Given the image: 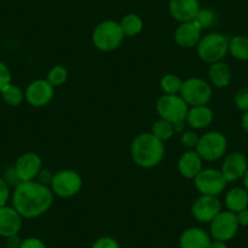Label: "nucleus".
I'll return each mask as SVG.
<instances>
[{
	"label": "nucleus",
	"mask_w": 248,
	"mask_h": 248,
	"mask_svg": "<svg viewBox=\"0 0 248 248\" xmlns=\"http://www.w3.org/2000/svg\"><path fill=\"white\" fill-rule=\"evenodd\" d=\"M55 88L46 79H37L30 83L25 92V100L32 107H44L51 102Z\"/></svg>",
	"instance_id": "nucleus-11"
},
{
	"label": "nucleus",
	"mask_w": 248,
	"mask_h": 248,
	"mask_svg": "<svg viewBox=\"0 0 248 248\" xmlns=\"http://www.w3.org/2000/svg\"><path fill=\"white\" fill-rule=\"evenodd\" d=\"M226 149H228V140L225 135L221 134L220 132H208L200 137L199 142H197L196 150L197 154L200 155L203 161L213 162L218 161L225 155Z\"/></svg>",
	"instance_id": "nucleus-8"
},
{
	"label": "nucleus",
	"mask_w": 248,
	"mask_h": 248,
	"mask_svg": "<svg viewBox=\"0 0 248 248\" xmlns=\"http://www.w3.org/2000/svg\"><path fill=\"white\" fill-rule=\"evenodd\" d=\"M18 248H46V245L38 237H28L22 240Z\"/></svg>",
	"instance_id": "nucleus-34"
},
{
	"label": "nucleus",
	"mask_w": 248,
	"mask_h": 248,
	"mask_svg": "<svg viewBox=\"0 0 248 248\" xmlns=\"http://www.w3.org/2000/svg\"><path fill=\"white\" fill-rule=\"evenodd\" d=\"M164 154V142L151 132L138 134L130 145V156L133 162L140 168L150 169L158 166L163 159Z\"/></svg>",
	"instance_id": "nucleus-2"
},
{
	"label": "nucleus",
	"mask_w": 248,
	"mask_h": 248,
	"mask_svg": "<svg viewBox=\"0 0 248 248\" xmlns=\"http://www.w3.org/2000/svg\"><path fill=\"white\" fill-rule=\"evenodd\" d=\"M242 179H243V186H245V189L248 191V169L247 171H246L245 175H243Z\"/></svg>",
	"instance_id": "nucleus-42"
},
{
	"label": "nucleus",
	"mask_w": 248,
	"mask_h": 248,
	"mask_svg": "<svg viewBox=\"0 0 248 248\" xmlns=\"http://www.w3.org/2000/svg\"><path fill=\"white\" fill-rule=\"evenodd\" d=\"M22 217L14 207H0V236L10 237L18 235L22 228Z\"/></svg>",
	"instance_id": "nucleus-15"
},
{
	"label": "nucleus",
	"mask_w": 248,
	"mask_h": 248,
	"mask_svg": "<svg viewBox=\"0 0 248 248\" xmlns=\"http://www.w3.org/2000/svg\"><path fill=\"white\" fill-rule=\"evenodd\" d=\"M180 140L181 144H183L186 149L195 150V147H196L197 142H199L200 140V135L197 134L195 130H186V132H184L183 134H181Z\"/></svg>",
	"instance_id": "nucleus-31"
},
{
	"label": "nucleus",
	"mask_w": 248,
	"mask_h": 248,
	"mask_svg": "<svg viewBox=\"0 0 248 248\" xmlns=\"http://www.w3.org/2000/svg\"><path fill=\"white\" fill-rule=\"evenodd\" d=\"M43 162L42 158L35 152H26L22 154L15 162V173L20 181H32L37 180L40 170H42Z\"/></svg>",
	"instance_id": "nucleus-12"
},
{
	"label": "nucleus",
	"mask_w": 248,
	"mask_h": 248,
	"mask_svg": "<svg viewBox=\"0 0 248 248\" xmlns=\"http://www.w3.org/2000/svg\"><path fill=\"white\" fill-rule=\"evenodd\" d=\"M197 55L207 63L223 61L229 52V39L221 33H209L200 39L196 46Z\"/></svg>",
	"instance_id": "nucleus-4"
},
{
	"label": "nucleus",
	"mask_w": 248,
	"mask_h": 248,
	"mask_svg": "<svg viewBox=\"0 0 248 248\" xmlns=\"http://www.w3.org/2000/svg\"><path fill=\"white\" fill-rule=\"evenodd\" d=\"M229 52L240 61H248V37L235 35L229 40Z\"/></svg>",
	"instance_id": "nucleus-23"
},
{
	"label": "nucleus",
	"mask_w": 248,
	"mask_h": 248,
	"mask_svg": "<svg viewBox=\"0 0 248 248\" xmlns=\"http://www.w3.org/2000/svg\"><path fill=\"white\" fill-rule=\"evenodd\" d=\"M1 97L6 105L11 107H17L25 100V92L17 85L10 84L1 92Z\"/></svg>",
	"instance_id": "nucleus-26"
},
{
	"label": "nucleus",
	"mask_w": 248,
	"mask_h": 248,
	"mask_svg": "<svg viewBox=\"0 0 248 248\" xmlns=\"http://www.w3.org/2000/svg\"><path fill=\"white\" fill-rule=\"evenodd\" d=\"M202 30L194 22H183L178 26L174 33V39L175 43L183 49H191L197 46L200 39H201Z\"/></svg>",
	"instance_id": "nucleus-16"
},
{
	"label": "nucleus",
	"mask_w": 248,
	"mask_h": 248,
	"mask_svg": "<svg viewBox=\"0 0 248 248\" xmlns=\"http://www.w3.org/2000/svg\"><path fill=\"white\" fill-rule=\"evenodd\" d=\"M221 212V202L217 196L201 195L192 203L191 213L200 223H211Z\"/></svg>",
	"instance_id": "nucleus-13"
},
{
	"label": "nucleus",
	"mask_w": 248,
	"mask_h": 248,
	"mask_svg": "<svg viewBox=\"0 0 248 248\" xmlns=\"http://www.w3.org/2000/svg\"><path fill=\"white\" fill-rule=\"evenodd\" d=\"M52 178H54V174L51 173L50 170H45V169H42L39 173V175H38L37 178V181H39L40 184H44V185L47 186V184H51V180Z\"/></svg>",
	"instance_id": "nucleus-37"
},
{
	"label": "nucleus",
	"mask_w": 248,
	"mask_h": 248,
	"mask_svg": "<svg viewBox=\"0 0 248 248\" xmlns=\"http://www.w3.org/2000/svg\"><path fill=\"white\" fill-rule=\"evenodd\" d=\"M211 242V235L201 228L186 229L179 238L180 248H208Z\"/></svg>",
	"instance_id": "nucleus-19"
},
{
	"label": "nucleus",
	"mask_w": 248,
	"mask_h": 248,
	"mask_svg": "<svg viewBox=\"0 0 248 248\" xmlns=\"http://www.w3.org/2000/svg\"><path fill=\"white\" fill-rule=\"evenodd\" d=\"M90 248H119V245L111 236H104L95 241Z\"/></svg>",
	"instance_id": "nucleus-33"
},
{
	"label": "nucleus",
	"mask_w": 248,
	"mask_h": 248,
	"mask_svg": "<svg viewBox=\"0 0 248 248\" xmlns=\"http://www.w3.org/2000/svg\"><path fill=\"white\" fill-rule=\"evenodd\" d=\"M156 109L159 118L166 119L173 124H178L186 121L189 105L184 101L180 95L164 94L157 100Z\"/></svg>",
	"instance_id": "nucleus-7"
},
{
	"label": "nucleus",
	"mask_w": 248,
	"mask_h": 248,
	"mask_svg": "<svg viewBox=\"0 0 248 248\" xmlns=\"http://www.w3.org/2000/svg\"><path fill=\"white\" fill-rule=\"evenodd\" d=\"M180 96L189 106H203V105H208V102L212 100L213 89H212L211 83L207 80L192 77L183 82Z\"/></svg>",
	"instance_id": "nucleus-6"
},
{
	"label": "nucleus",
	"mask_w": 248,
	"mask_h": 248,
	"mask_svg": "<svg viewBox=\"0 0 248 248\" xmlns=\"http://www.w3.org/2000/svg\"><path fill=\"white\" fill-rule=\"evenodd\" d=\"M124 33L121 25L116 21L106 20L95 27L92 40L97 50L104 52H111L118 49L124 40Z\"/></svg>",
	"instance_id": "nucleus-3"
},
{
	"label": "nucleus",
	"mask_w": 248,
	"mask_h": 248,
	"mask_svg": "<svg viewBox=\"0 0 248 248\" xmlns=\"http://www.w3.org/2000/svg\"><path fill=\"white\" fill-rule=\"evenodd\" d=\"M5 248H14V247H9V246H8V247H5Z\"/></svg>",
	"instance_id": "nucleus-43"
},
{
	"label": "nucleus",
	"mask_w": 248,
	"mask_h": 248,
	"mask_svg": "<svg viewBox=\"0 0 248 248\" xmlns=\"http://www.w3.org/2000/svg\"><path fill=\"white\" fill-rule=\"evenodd\" d=\"M233 102L241 112L245 113L248 111V87L241 88L240 90H237L235 97H233Z\"/></svg>",
	"instance_id": "nucleus-30"
},
{
	"label": "nucleus",
	"mask_w": 248,
	"mask_h": 248,
	"mask_svg": "<svg viewBox=\"0 0 248 248\" xmlns=\"http://www.w3.org/2000/svg\"><path fill=\"white\" fill-rule=\"evenodd\" d=\"M236 218H237L238 225L248 226V209H243V211L236 213Z\"/></svg>",
	"instance_id": "nucleus-38"
},
{
	"label": "nucleus",
	"mask_w": 248,
	"mask_h": 248,
	"mask_svg": "<svg viewBox=\"0 0 248 248\" xmlns=\"http://www.w3.org/2000/svg\"><path fill=\"white\" fill-rule=\"evenodd\" d=\"M248 169L247 157L241 152H232L225 157L221 166V173L228 183H233L243 178Z\"/></svg>",
	"instance_id": "nucleus-14"
},
{
	"label": "nucleus",
	"mask_w": 248,
	"mask_h": 248,
	"mask_svg": "<svg viewBox=\"0 0 248 248\" xmlns=\"http://www.w3.org/2000/svg\"><path fill=\"white\" fill-rule=\"evenodd\" d=\"M199 0H170L169 13L178 22H190L194 21L200 11Z\"/></svg>",
	"instance_id": "nucleus-17"
},
{
	"label": "nucleus",
	"mask_w": 248,
	"mask_h": 248,
	"mask_svg": "<svg viewBox=\"0 0 248 248\" xmlns=\"http://www.w3.org/2000/svg\"><path fill=\"white\" fill-rule=\"evenodd\" d=\"M10 199V187L3 178H0V207L6 206Z\"/></svg>",
	"instance_id": "nucleus-35"
},
{
	"label": "nucleus",
	"mask_w": 248,
	"mask_h": 248,
	"mask_svg": "<svg viewBox=\"0 0 248 248\" xmlns=\"http://www.w3.org/2000/svg\"><path fill=\"white\" fill-rule=\"evenodd\" d=\"M151 133L156 138H158L161 141H167L170 139L174 134H175V129H174V124L170 122L166 121V119H157L152 125Z\"/></svg>",
	"instance_id": "nucleus-25"
},
{
	"label": "nucleus",
	"mask_w": 248,
	"mask_h": 248,
	"mask_svg": "<svg viewBox=\"0 0 248 248\" xmlns=\"http://www.w3.org/2000/svg\"><path fill=\"white\" fill-rule=\"evenodd\" d=\"M213 119V111L207 105L191 107V108H189L187 116H186V122L192 129H204V128L211 125Z\"/></svg>",
	"instance_id": "nucleus-20"
},
{
	"label": "nucleus",
	"mask_w": 248,
	"mask_h": 248,
	"mask_svg": "<svg viewBox=\"0 0 248 248\" xmlns=\"http://www.w3.org/2000/svg\"><path fill=\"white\" fill-rule=\"evenodd\" d=\"M217 16L214 11L209 10V9H200L197 13L196 17H195L194 22L199 26L201 30H207V28L212 27L216 23Z\"/></svg>",
	"instance_id": "nucleus-29"
},
{
	"label": "nucleus",
	"mask_w": 248,
	"mask_h": 248,
	"mask_svg": "<svg viewBox=\"0 0 248 248\" xmlns=\"http://www.w3.org/2000/svg\"><path fill=\"white\" fill-rule=\"evenodd\" d=\"M208 248H228V246H226L225 242H223V241L214 240V241H212Z\"/></svg>",
	"instance_id": "nucleus-41"
},
{
	"label": "nucleus",
	"mask_w": 248,
	"mask_h": 248,
	"mask_svg": "<svg viewBox=\"0 0 248 248\" xmlns=\"http://www.w3.org/2000/svg\"><path fill=\"white\" fill-rule=\"evenodd\" d=\"M208 78L211 85L221 89L230 84L231 78H232V71L226 62H214V63H211L208 68Z\"/></svg>",
	"instance_id": "nucleus-21"
},
{
	"label": "nucleus",
	"mask_w": 248,
	"mask_h": 248,
	"mask_svg": "<svg viewBox=\"0 0 248 248\" xmlns=\"http://www.w3.org/2000/svg\"><path fill=\"white\" fill-rule=\"evenodd\" d=\"M211 236L214 240L223 241H230L233 238L238 230V221L236 218V213L230 211H221L213 220L211 221Z\"/></svg>",
	"instance_id": "nucleus-10"
},
{
	"label": "nucleus",
	"mask_w": 248,
	"mask_h": 248,
	"mask_svg": "<svg viewBox=\"0 0 248 248\" xmlns=\"http://www.w3.org/2000/svg\"><path fill=\"white\" fill-rule=\"evenodd\" d=\"M241 124H242V128L246 133L248 134V111L245 112L242 114V118H241Z\"/></svg>",
	"instance_id": "nucleus-40"
},
{
	"label": "nucleus",
	"mask_w": 248,
	"mask_h": 248,
	"mask_svg": "<svg viewBox=\"0 0 248 248\" xmlns=\"http://www.w3.org/2000/svg\"><path fill=\"white\" fill-rule=\"evenodd\" d=\"M68 79V71L62 65H56L49 71L46 76V80L54 88L61 87L65 84Z\"/></svg>",
	"instance_id": "nucleus-28"
},
{
	"label": "nucleus",
	"mask_w": 248,
	"mask_h": 248,
	"mask_svg": "<svg viewBox=\"0 0 248 248\" xmlns=\"http://www.w3.org/2000/svg\"><path fill=\"white\" fill-rule=\"evenodd\" d=\"M225 206L228 211L238 213L248 207V191L245 187H232L225 195Z\"/></svg>",
	"instance_id": "nucleus-22"
},
{
	"label": "nucleus",
	"mask_w": 248,
	"mask_h": 248,
	"mask_svg": "<svg viewBox=\"0 0 248 248\" xmlns=\"http://www.w3.org/2000/svg\"><path fill=\"white\" fill-rule=\"evenodd\" d=\"M159 87L163 90L164 94L178 95L180 94L183 80L176 75H166L163 76V78L159 82Z\"/></svg>",
	"instance_id": "nucleus-27"
},
{
	"label": "nucleus",
	"mask_w": 248,
	"mask_h": 248,
	"mask_svg": "<svg viewBox=\"0 0 248 248\" xmlns=\"http://www.w3.org/2000/svg\"><path fill=\"white\" fill-rule=\"evenodd\" d=\"M195 187L201 195L218 197L225 190L228 180L223 175L221 170L214 168L202 169L194 179Z\"/></svg>",
	"instance_id": "nucleus-9"
},
{
	"label": "nucleus",
	"mask_w": 248,
	"mask_h": 248,
	"mask_svg": "<svg viewBox=\"0 0 248 248\" xmlns=\"http://www.w3.org/2000/svg\"><path fill=\"white\" fill-rule=\"evenodd\" d=\"M54 192L39 181H22L13 192V207L22 218L34 219L43 216L54 203Z\"/></svg>",
	"instance_id": "nucleus-1"
},
{
	"label": "nucleus",
	"mask_w": 248,
	"mask_h": 248,
	"mask_svg": "<svg viewBox=\"0 0 248 248\" xmlns=\"http://www.w3.org/2000/svg\"><path fill=\"white\" fill-rule=\"evenodd\" d=\"M21 242H22V240L18 237V235H14V236H10V237H8V246H9V247L18 248V247H20Z\"/></svg>",
	"instance_id": "nucleus-39"
},
{
	"label": "nucleus",
	"mask_w": 248,
	"mask_h": 248,
	"mask_svg": "<svg viewBox=\"0 0 248 248\" xmlns=\"http://www.w3.org/2000/svg\"><path fill=\"white\" fill-rule=\"evenodd\" d=\"M203 159L200 157L196 150H187L180 156L178 161V170L184 178L195 179L197 174L202 170Z\"/></svg>",
	"instance_id": "nucleus-18"
},
{
	"label": "nucleus",
	"mask_w": 248,
	"mask_h": 248,
	"mask_svg": "<svg viewBox=\"0 0 248 248\" xmlns=\"http://www.w3.org/2000/svg\"><path fill=\"white\" fill-rule=\"evenodd\" d=\"M11 84V72L10 68L0 61V93L3 92L6 87Z\"/></svg>",
	"instance_id": "nucleus-32"
},
{
	"label": "nucleus",
	"mask_w": 248,
	"mask_h": 248,
	"mask_svg": "<svg viewBox=\"0 0 248 248\" xmlns=\"http://www.w3.org/2000/svg\"><path fill=\"white\" fill-rule=\"evenodd\" d=\"M4 180H5V183L8 184L9 186L13 185V186H15V187L18 185V184L21 183L20 179H18L17 175H16L14 167H13V168H9L8 170L5 171V176H4Z\"/></svg>",
	"instance_id": "nucleus-36"
},
{
	"label": "nucleus",
	"mask_w": 248,
	"mask_h": 248,
	"mask_svg": "<svg viewBox=\"0 0 248 248\" xmlns=\"http://www.w3.org/2000/svg\"><path fill=\"white\" fill-rule=\"evenodd\" d=\"M83 186V179L78 171L73 169H62L54 174L50 189L55 196L61 199H71L79 194Z\"/></svg>",
	"instance_id": "nucleus-5"
},
{
	"label": "nucleus",
	"mask_w": 248,
	"mask_h": 248,
	"mask_svg": "<svg viewBox=\"0 0 248 248\" xmlns=\"http://www.w3.org/2000/svg\"><path fill=\"white\" fill-rule=\"evenodd\" d=\"M119 25H121L125 37H135V35L140 34L144 28V22H142L141 17L135 14H128L124 16Z\"/></svg>",
	"instance_id": "nucleus-24"
}]
</instances>
